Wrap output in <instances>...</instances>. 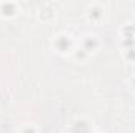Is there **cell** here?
Returning <instances> with one entry per match:
<instances>
[{"label":"cell","mask_w":135,"mask_h":133,"mask_svg":"<svg viewBox=\"0 0 135 133\" xmlns=\"http://www.w3.org/2000/svg\"><path fill=\"white\" fill-rule=\"evenodd\" d=\"M131 83H132V88H134V89H135V77H134V78H132V80H131Z\"/></svg>","instance_id":"52a82bcc"},{"label":"cell","mask_w":135,"mask_h":133,"mask_svg":"<svg viewBox=\"0 0 135 133\" xmlns=\"http://www.w3.org/2000/svg\"><path fill=\"white\" fill-rule=\"evenodd\" d=\"M21 133H36V130H35L32 125H27V127H24V129H22V132H21Z\"/></svg>","instance_id":"8992f818"},{"label":"cell","mask_w":135,"mask_h":133,"mask_svg":"<svg viewBox=\"0 0 135 133\" xmlns=\"http://www.w3.org/2000/svg\"><path fill=\"white\" fill-rule=\"evenodd\" d=\"M86 13H88L90 21H93V22H98V21H101L102 17H104V9H102V6L99 3L90 5L88 9H86Z\"/></svg>","instance_id":"7a4b0ae2"},{"label":"cell","mask_w":135,"mask_h":133,"mask_svg":"<svg viewBox=\"0 0 135 133\" xmlns=\"http://www.w3.org/2000/svg\"><path fill=\"white\" fill-rule=\"evenodd\" d=\"M132 27H134V30H135V22H134V25H132Z\"/></svg>","instance_id":"ba28073f"},{"label":"cell","mask_w":135,"mask_h":133,"mask_svg":"<svg viewBox=\"0 0 135 133\" xmlns=\"http://www.w3.org/2000/svg\"><path fill=\"white\" fill-rule=\"evenodd\" d=\"M82 50H85V52H91V50H94L96 47H98V38L96 36H85L83 38V41H82Z\"/></svg>","instance_id":"3957f363"},{"label":"cell","mask_w":135,"mask_h":133,"mask_svg":"<svg viewBox=\"0 0 135 133\" xmlns=\"http://www.w3.org/2000/svg\"><path fill=\"white\" fill-rule=\"evenodd\" d=\"M72 133H88L90 130V127H88V124L83 121V119H79V121H75L74 124H72Z\"/></svg>","instance_id":"5b68a950"},{"label":"cell","mask_w":135,"mask_h":133,"mask_svg":"<svg viewBox=\"0 0 135 133\" xmlns=\"http://www.w3.org/2000/svg\"><path fill=\"white\" fill-rule=\"evenodd\" d=\"M54 45H55V49H57L58 52H61V53L71 50V45H72L71 36H68V34H58V36L55 38V41H54Z\"/></svg>","instance_id":"6da1fadb"},{"label":"cell","mask_w":135,"mask_h":133,"mask_svg":"<svg viewBox=\"0 0 135 133\" xmlns=\"http://www.w3.org/2000/svg\"><path fill=\"white\" fill-rule=\"evenodd\" d=\"M0 13L3 16H14L17 13V6L16 3H9V2H5V3H0Z\"/></svg>","instance_id":"277c9868"}]
</instances>
